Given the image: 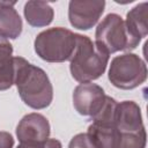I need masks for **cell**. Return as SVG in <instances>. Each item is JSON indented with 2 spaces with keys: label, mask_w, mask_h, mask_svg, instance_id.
I'll return each instance as SVG.
<instances>
[{
  "label": "cell",
  "mask_w": 148,
  "mask_h": 148,
  "mask_svg": "<svg viewBox=\"0 0 148 148\" xmlns=\"http://www.w3.org/2000/svg\"><path fill=\"white\" fill-rule=\"evenodd\" d=\"M14 84L21 99L31 109L47 108L53 99V87L47 74L22 57H14Z\"/></svg>",
  "instance_id": "cell-1"
},
{
  "label": "cell",
  "mask_w": 148,
  "mask_h": 148,
  "mask_svg": "<svg viewBox=\"0 0 148 148\" xmlns=\"http://www.w3.org/2000/svg\"><path fill=\"white\" fill-rule=\"evenodd\" d=\"M108 77L118 89H134L147 79L146 62L138 54L131 52L117 56L111 60Z\"/></svg>",
  "instance_id": "cell-5"
},
{
  "label": "cell",
  "mask_w": 148,
  "mask_h": 148,
  "mask_svg": "<svg viewBox=\"0 0 148 148\" xmlns=\"http://www.w3.org/2000/svg\"><path fill=\"white\" fill-rule=\"evenodd\" d=\"M109 57L110 54L89 37L76 34V47L69 60L73 79L80 83L97 80L104 74Z\"/></svg>",
  "instance_id": "cell-2"
},
{
  "label": "cell",
  "mask_w": 148,
  "mask_h": 148,
  "mask_svg": "<svg viewBox=\"0 0 148 148\" xmlns=\"http://www.w3.org/2000/svg\"><path fill=\"white\" fill-rule=\"evenodd\" d=\"M104 9V0H72L68 3L69 23L79 30H89L98 22Z\"/></svg>",
  "instance_id": "cell-8"
},
{
  "label": "cell",
  "mask_w": 148,
  "mask_h": 148,
  "mask_svg": "<svg viewBox=\"0 0 148 148\" xmlns=\"http://www.w3.org/2000/svg\"><path fill=\"white\" fill-rule=\"evenodd\" d=\"M106 95L104 89L96 83H80L73 91L74 109L81 116L92 118L97 114L105 103Z\"/></svg>",
  "instance_id": "cell-9"
},
{
  "label": "cell",
  "mask_w": 148,
  "mask_h": 148,
  "mask_svg": "<svg viewBox=\"0 0 148 148\" xmlns=\"http://www.w3.org/2000/svg\"><path fill=\"white\" fill-rule=\"evenodd\" d=\"M16 148H62L61 142L57 139H46L40 142H25L20 143Z\"/></svg>",
  "instance_id": "cell-16"
},
{
  "label": "cell",
  "mask_w": 148,
  "mask_h": 148,
  "mask_svg": "<svg viewBox=\"0 0 148 148\" xmlns=\"http://www.w3.org/2000/svg\"><path fill=\"white\" fill-rule=\"evenodd\" d=\"M23 13L28 24L36 28L51 24L54 16V10L47 2L37 0H30L25 2Z\"/></svg>",
  "instance_id": "cell-13"
},
{
  "label": "cell",
  "mask_w": 148,
  "mask_h": 148,
  "mask_svg": "<svg viewBox=\"0 0 148 148\" xmlns=\"http://www.w3.org/2000/svg\"><path fill=\"white\" fill-rule=\"evenodd\" d=\"M148 2H141L134 6L126 15L125 27L131 39L133 50L140 44L141 39L148 34V22H147Z\"/></svg>",
  "instance_id": "cell-11"
},
{
  "label": "cell",
  "mask_w": 148,
  "mask_h": 148,
  "mask_svg": "<svg viewBox=\"0 0 148 148\" xmlns=\"http://www.w3.org/2000/svg\"><path fill=\"white\" fill-rule=\"evenodd\" d=\"M37 56L47 62L71 60L76 47V34L69 29L54 27L39 32L34 42Z\"/></svg>",
  "instance_id": "cell-4"
},
{
  "label": "cell",
  "mask_w": 148,
  "mask_h": 148,
  "mask_svg": "<svg viewBox=\"0 0 148 148\" xmlns=\"http://www.w3.org/2000/svg\"><path fill=\"white\" fill-rule=\"evenodd\" d=\"M14 138L10 133L0 131V148H13Z\"/></svg>",
  "instance_id": "cell-17"
},
{
  "label": "cell",
  "mask_w": 148,
  "mask_h": 148,
  "mask_svg": "<svg viewBox=\"0 0 148 148\" xmlns=\"http://www.w3.org/2000/svg\"><path fill=\"white\" fill-rule=\"evenodd\" d=\"M116 139L113 148H146L147 134L140 106L133 101L117 103L114 113Z\"/></svg>",
  "instance_id": "cell-3"
},
{
  "label": "cell",
  "mask_w": 148,
  "mask_h": 148,
  "mask_svg": "<svg viewBox=\"0 0 148 148\" xmlns=\"http://www.w3.org/2000/svg\"><path fill=\"white\" fill-rule=\"evenodd\" d=\"M117 103L114 98L106 95L103 108L91 118L92 123L89 125L87 134L98 148H113L116 139L114 113Z\"/></svg>",
  "instance_id": "cell-7"
},
{
  "label": "cell",
  "mask_w": 148,
  "mask_h": 148,
  "mask_svg": "<svg viewBox=\"0 0 148 148\" xmlns=\"http://www.w3.org/2000/svg\"><path fill=\"white\" fill-rule=\"evenodd\" d=\"M68 148H98V147L87 133H79L71 139Z\"/></svg>",
  "instance_id": "cell-15"
},
{
  "label": "cell",
  "mask_w": 148,
  "mask_h": 148,
  "mask_svg": "<svg viewBox=\"0 0 148 148\" xmlns=\"http://www.w3.org/2000/svg\"><path fill=\"white\" fill-rule=\"evenodd\" d=\"M95 43L109 54L133 50L125 21L116 13L108 14L98 23L95 31Z\"/></svg>",
  "instance_id": "cell-6"
},
{
  "label": "cell",
  "mask_w": 148,
  "mask_h": 148,
  "mask_svg": "<svg viewBox=\"0 0 148 148\" xmlns=\"http://www.w3.org/2000/svg\"><path fill=\"white\" fill-rule=\"evenodd\" d=\"M15 2H0V37L16 39L22 34V18L13 7Z\"/></svg>",
  "instance_id": "cell-12"
},
{
  "label": "cell",
  "mask_w": 148,
  "mask_h": 148,
  "mask_svg": "<svg viewBox=\"0 0 148 148\" xmlns=\"http://www.w3.org/2000/svg\"><path fill=\"white\" fill-rule=\"evenodd\" d=\"M51 127L49 120L37 112L25 114L16 126V136L20 143L45 141L49 139Z\"/></svg>",
  "instance_id": "cell-10"
},
{
  "label": "cell",
  "mask_w": 148,
  "mask_h": 148,
  "mask_svg": "<svg viewBox=\"0 0 148 148\" xmlns=\"http://www.w3.org/2000/svg\"><path fill=\"white\" fill-rule=\"evenodd\" d=\"M14 75L13 45L8 39L0 37V91L9 89L14 84Z\"/></svg>",
  "instance_id": "cell-14"
}]
</instances>
